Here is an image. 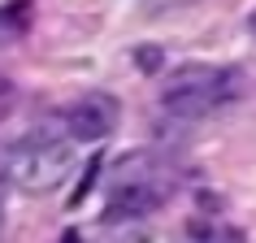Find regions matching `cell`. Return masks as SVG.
Wrapping results in <instances>:
<instances>
[{"mask_svg":"<svg viewBox=\"0 0 256 243\" xmlns=\"http://www.w3.org/2000/svg\"><path fill=\"white\" fill-rule=\"evenodd\" d=\"M243 96V74L230 66H187L170 74L161 92V104L165 113H174V118H208L213 108L230 104V100H239Z\"/></svg>","mask_w":256,"mask_h":243,"instance_id":"cell-1","label":"cell"},{"mask_svg":"<svg viewBox=\"0 0 256 243\" xmlns=\"http://www.w3.org/2000/svg\"><path fill=\"white\" fill-rule=\"evenodd\" d=\"M74 144L70 139H26L9 161V174L22 191L30 196H48L74 174Z\"/></svg>","mask_w":256,"mask_h":243,"instance_id":"cell-2","label":"cell"},{"mask_svg":"<svg viewBox=\"0 0 256 243\" xmlns=\"http://www.w3.org/2000/svg\"><path fill=\"white\" fill-rule=\"evenodd\" d=\"M118 122H122L118 96L92 92V96H78V100L66 108V135H70V144H96V139H104L108 130H118Z\"/></svg>","mask_w":256,"mask_h":243,"instance_id":"cell-3","label":"cell"},{"mask_svg":"<svg viewBox=\"0 0 256 243\" xmlns=\"http://www.w3.org/2000/svg\"><path fill=\"white\" fill-rule=\"evenodd\" d=\"M156 204H161V187L135 182V187H122L118 196H113V204H108L104 217H139V213H148V208H156Z\"/></svg>","mask_w":256,"mask_h":243,"instance_id":"cell-4","label":"cell"},{"mask_svg":"<svg viewBox=\"0 0 256 243\" xmlns=\"http://www.w3.org/2000/svg\"><path fill=\"white\" fill-rule=\"evenodd\" d=\"M156 56H161V48H139V52H135V66L139 70H156V66H161Z\"/></svg>","mask_w":256,"mask_h":243,"instance_id":"cell-5","label":"cell"}]
</instances>
